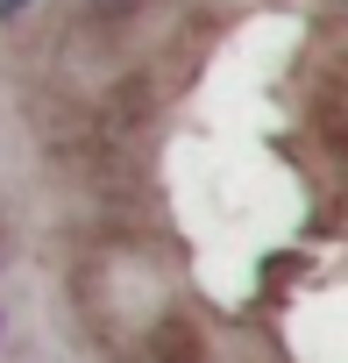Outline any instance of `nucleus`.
<instances>
[{"instance_id": "f03ea898", "label": "nucleus", "mask_w": 348, "mask_h": 363, "mask_svg": "<svg viewBox=\"0 0 348 363\" xmlns=\"http://www.w3.org/2000/svg\"><path fill=\"white\" fill-rule=\"evenodd\" d=\"M135 8H142V0H86V15H93V22H128Z\"/></svg>"}, {"instance_id": "f257e3e1", "label": "nucleus", "mask_w": 348, "mask_h": 363, "mask_svg": "<svg viewBox=\"0 0 348 363\" xmlns=\"http://www.w3.org/2000/svg\"><path fill=\"white\" fill-rule=\"evenodd\" d=\"M149 356H156V363H199L207 342H199V328H192L185 313H156V328H149Z\"/></svg>"}]
</instances>
